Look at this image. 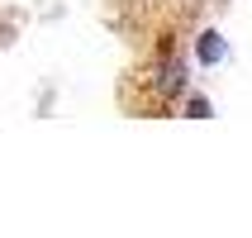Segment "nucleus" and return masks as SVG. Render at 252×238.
<instances>
[{
    "mask_svg": "<svg viewBox=\"0 0 252 238\" xmlns=\"http://www.w3.org/2000/svg\"><path fill=\"white\" fill-rule=\"evenodd\" d=\"M195 53H200V62H210V67H214V62H224L228 48H224V38H219V34H200Z\"/></svg>",
    "mask_w": 252,
    "mask_h": 238,
    "instance_id": "obj_1",
    "label": "nucleus"
},
{
    "mask_svg": "<svg viewBox=\"0 0 252 238\" xmlns=\"http://www.w3.org/2000/svg\"><path fill=\"white\" fill-rule=\"evenodd\" d=\"M157 91H162V96H171V91H181V62H167V71L157 76Z\"/></svg>",
    "mask_w": 252,
    "mask_h": 238,
    "instance_id": "obj_2",
    "label": "nucleus"
},
{
    "mask_svg": "<svg viewBox=\"0 0 252 238\" xmlns=\"http://www.w3.org/2000/svg\"><path fill=\"white\" fill-rule=\"evenodd\" d=\"M190 114H195V119H210V100L195 96V100H190Z\"/></svg>",
    "mask_w": 252,
    "mask_h": 238,
    "instance_id": "obj_3",
    "label": "nucleus"
}]
</instances>
